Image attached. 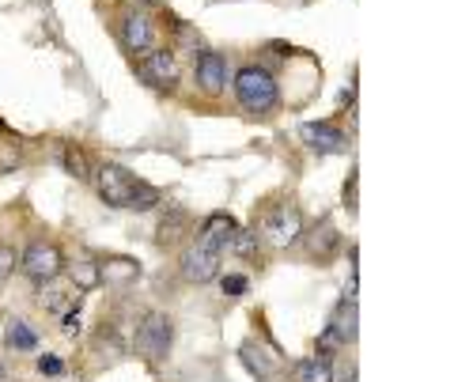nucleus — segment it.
<instances>
[{"label": "nucleus", "mask_w": 454, "mask_h": 382, "mask_svg": "<svg viewBox=\"0 0 454 382\" xmlns=\"http://www.w3.org/2000/svg\"><path fill=\"white\" fill-rule=\"evenodd\" d=\"M95 186H98V197L114 208H137V212H148L160 205V190L140 182L133 171H125L121 163H103L95 171Z\"/></svg>", "instance_id": "1"}, {"label": "nucleus", "mask_w": 454, "mask_h": 382, "mask_svg": "<svg viewBox=\"0 0 454 382\" xmlns=\"http://www.w3.org/2000/svg\"><path fill=\"white\" fill-rule=\"evenodd\" d=\"M235 98H239V106L247 110V114H273L277 103H280V88H277V80L269 68L262 65H247V68H239V76H235Z\"/></svg>", "instance_id": "2"}, {"label": "nucleus", "mask_w": 454, "mask_h": 382, "mask_svg": "<svg viewBox=\"0 0 454 382\" xmlns=\"http://www.w3.org/2000/svg\"><path fill=\"white\" fill-rule=\"evenodd\" d=\"M170 341H175V325H170V318L160 315V310L145 315V322L137 325V352H140L145 360H152V363L167 360Z\"/></svg>", "instance_id": "3"}, {"label": "nucleus", "mask_w": 454, "mask_h": 382, "mask_svg": "<svg viewBox=\"0 0 454 382\" xmlns=\"http://www.w3.org/2000/svg\"><path fill=\"white\" fill-rule=\"evenodd\" d=\"M262 238H269L273 246H292L303 238V212L295 205H277L265 212L262 220Z\"/></svg>", "instance_id": "4"}, {"label": "nucleus", "mask_w": 454, "mask_h": 382, "mask_svg": "<svg viewBox=\"0 0 454 382\" xmlns=\"http://www.w3.org/2000/svg\"><path fill=\"white\" fill-rule=\"evenodd\" d=\"M23 273L35 280V285H50V280L61 277V269H65V253L57 243H31L23 250Z\"/></svg>", "instance_id": "5"}, {"label": "nucleus", "mask_w": 454, "mask_h": 382, "mask_svg": "<svg viewBox=\"0 0 454 382\" xmlns=\"http://www.w3.org/2000/svg\"><path fill=\"white\" fill-rule=\"evenodd\" d=\"M140 80L148 88H160V91H175L178 83V61H175V50H148L145 58L137 65Z\"/></svg>", "instance_id": "6"}, {"label": "nucleus", "mask_w": 454, "mask_h": 382, "mask_svg": "<svg viewBox=\"0 0 454 382\" xmlns=\"http://www.w3.org/2000/svg\"><path fill=\"white\" fill-rule=\"evenodd\" d=\"M239 360H243L247 371L258 378V382H273L284 371V356L277 345H265V341H247L239 348Z\"/></svg>", "instance_id": "7"}, {"label": "nucleus", "mask_w": 454, "mask_h": 382, "mask_svg": "<svg viewBox=\"0 0 454 382\" xmlns=\"http://www.w3.org/2000/svg\"><path fill=\"white\" fill-rule=\"evenodd\" d=\"M220 250H212L205 243H193L186 253H182V277L190 280V285H208V280L220 277Z\"/></svg>", "instance_id": "8"}, {"label": "nucleus", "mask_w": 454, "mask_h": 382, "mask_svg": "<svg viewBox=\"0 0 454 382\" xmlns=\"http://www.w3.org/2000/svg\"><path fill=\"white\" fill-rule=\"evenodd\" d=\"M118 38H121V46L129 53L155 50V23H152V16H145V12H125V16L118 19Z\"/></svg>", "instance_id": "9"}, {"label": "nucleus", "mask_w": 454, "mask_h": 382, "mask_svg": "<svg viewBox=\"0 0 454 382\" xmlns=\"http://www.w3.org/2000/svg\"><path fill=\"white\" fill-rule=\"evenodd\" d=\"M300 136H303V144H307L310 152H318V155L348 152V136L340 133L337 125H330V121H307L303 129H300Z\"/></svg>", "instance_id": "10"}, {"label": "nucleus", "mask_w": 454, "mask_h": 382, "mask_svg": "<svg viewBox=\"0 0 454 382\" xmlns=\"http://www.w3.org/2000/svg\"><path fill=\"white\" fill-rule=\"evenodd\" d=\"M193 76L205 95H223V88H227V65L220 53H212V50H201V58L193 65Z\"/></svg>", "instance_id": "11"}, {"label": "nucleus", "mask_w": 454, "mask_h": 382, "mask_svg": "<svg viewBox=\"0 0 454 382\" xmlns=\"http://www.w3.org/2000/svg\"><path fill=\"white\" fill-rule=\"evenodd\" d=\"M235 231H239V223L227 216V212H212V216L201 223V235H197V243H205V246H212V250L223 253Z\"/></svg>", "instance_id": "12"}, {"label": "nucleus", "mask_w": 454, "mask_h": 382, "mask_svg": "<svg viewBox=\"0 0 454 382\" xmlns=\"http://www.w3.org/2000/svg\"><path fill=\"white\" fill-rule=\"evenodd\" d=\"M330 330L337 333L340 345H352V341H356V295H345V300L337 303L333 318H330Z\"/></svg>", "instance_id": "13"}, {"label": "nucleus", "mask_w": 454, "mask_h": 382, "mask_svg": "<svg viewBox=\"0 0 454 382\" xmlns=\"http://www.w3.org/2000/svg\"><path fill=\"white\" fill-rule=\"evenodd\" d=\"M292 382H333V363L330 356H307L292 367Z\"/></svg>", "instance_id": "14"}, {"label": "nucleus", "mask_w": 454, "mask_h": 382, "mask_svg": "<svg viewBox=\"0 0 454 382\" xmlns=\"http://www.w3.org/2000/svg\"><path fill=\"white\" fill-rule=\"evenodd\" d=\"M98 277L106 280V285H133V280H140V261L133 258H110L98 265Z\"/></svg>", "instance_id": "15"}, {"label": "nucleus", "mask_w": 454, "mask_h": 382, "mask_svg": "<svg viewBox=\"0 0 454 382\" xmlns=\"http://www.w3.org/2000/svg\"><path fill=\"white\" fill-rule=\"evenodd\" d=\"M4 345H8V348H16V352H35L38 337H35V330H31L27 322L12 318V322L4 325Z\"/></svg>", "instance_id": "16"}, {"label": "nucleus", "mask_w": 454, "mask_h": 382, "mask_svg": "<svg viewBox=\"0 0 454 382\" xmlns=\"http://www.w3.org/2000/svg\"><path fill=\"white\" fill-rule=\"evenodd\" d=\"M333 246H337V231H333V223H325V220H322L318 228L310 231L307 250H310V258H330Z\"/></svg>", "instance_id": "17"}, {"label": "nucleus", "mask_w": 454, "mask_h": 382, "mask_svg": "<svg viewBox=\"0 0 454 382\" xmlns=\"http://www.w3.org/2000/svg\"><path fill=\"white\" fill-rule=\"evenodd\" d=\"M61 163H65V171L73 175V178H91V163H88V152L76 148V144H65L61 148Z\"/></svg>", "instance_id": "18"}, {"label": "nucleus", "mask_w": 454, "mask_h": 382, "mask_svg": "<svg viewBox=\"0 0 454 382\" xmlns=\"http://www.w3.org/2000/svg\"><path fill=\"white\" fill-rule=\"evenodd\" d=\"M68 277H73L76 292H91V288L103 285V277H98V261H76V265H68Z\"/></svg>", "instance_id": "19"}, {"label": "nucleus", "mask_w": 454, "mask_h": 382, "mask_svg": "<svg viewBox=\"0 0 454 382\" xmlns=\"http://www.w3.org/2000/svg\"><path fill=\"white\" fill-rule=\"evenodd\" d=\"M227 250L239 253V258H258L262 235H258V231H243V228H239V231L231 235V243H227Z\"/></svg>", "instance_id": "20"}, {"label": "nucleus", "mask_w": 454, "mask_h": 382, "mask_svg": "<svg viewBox=\"0 0 454 382\" xmlns=\"http://www.w3.org/2000/svg\"><path fill=\"white\" fill-rule=\"evenodd\" d=\"M182 228H186V216H182V212H175L170 220H163V223H160V238H163V243H175Z\"/></svg>", "instance_id": "21"}, {"label": "nucleus", "mask_w": 454, "mask_h": 382, "mask_svg": "<svg viewBox=\"0 0 454 382\" xmlns=\"http://www.w3.org/2000/svg\"><path fill=\"white\" fill-rule=\"evenodd\" d=\"M16 265H20L16 250H12V246H0V280H8L12 273H16Z\"/></svg>", "instance_id": "22"}, {"label": "nucleus", "mask_w": 454, "mask_h": 382, "mask_svg": "<svg viewBox=\"0 0 454 382\" xmlns=\"http://www.w3.org/2000/svg\"><path fill=\"white\" fill-rule=\"evenodd\" d=\"M247 288H250V280H247V277H235V273H231V277H223V295H243Z\"/></svg>", "instance_id": "23"}, {"label": "nucleus", "mask_w": 454, "mask_h": 382, "mask_svg": "<svg viewBox=\"0 0 454 382\" xmlns=\"http://www.w3.org/2000/svg\"><path fill=\"white\" fill-rule=\"evenodd\" d=\"M38 371H42V375H61L65 363L57 360V356H42V360H38Z\"/></svg>", "instance_id": "24"}, {"label": "nucleus", "mask_w": 454, "mask_h": 382, "mask_svg": "<svg viewBox=\"0 0 454 382\" xmlns=\"http://www.w3.org/2000/svg\"><path fill=\"white\" fill-rule=\"evenodd\" d=\"M65 333H80V307L73 315H65Z\"/></svg>", "instance_id": "25"}, {"label": "nucleus", "mask_w": 454, "mask_h": 382, "mask_svg": "<svg viewBox=\"0 0 454 382\" xmlns=\"http://www.w3.org/2000/svg\"><path fill=\"white\" fill-rule=\"evenodd\" d=\"M345 201H348V208H356V175H352V182L345 186Z\"/></svg>", "instance_id": "26"}, {"label": "nucleus", "mask_w": 454, "mask_h": 382, "mask_svg": "<svg viewBox=\"0 0 454 382\" xmlns=\"http://www.w3.org/2000/svg\"><path fill=\"white\" fill-rule=\"evenodd\" d=\"M0 382H8V375H4V367H0Z\"/></svg>", "instance_id": "27"}, {"label": "nucleus", "mask_w": 454, "mask_h": 382, "mask_svg": "<svg viewBox=\"0 0 454 382\" xmlns=\"http://www.w3.org/2000/svg\"><path fill=\"white\" fill-rule=\"evenodd\" d=\"M345 382H356V371H352V375H348V378H345Z\"/></svg>", "instance_id": "28"}]
</instances>
